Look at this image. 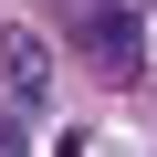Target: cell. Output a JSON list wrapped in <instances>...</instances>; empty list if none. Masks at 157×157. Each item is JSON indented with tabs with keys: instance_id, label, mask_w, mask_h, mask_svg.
Listing matches in <instances>:
<instances>
[{
	"instance_id": "obj_1",
	"label": "cell",
	"mask_w": 157,
	"mask_h": 157,
	"mask_svg": "<svg viewBox=\"0 0 157 157\" xmlns=\"http://www.w3.org/2000/svg\"><path fill=\"white\" fill-rule=\"evenodd\" d=\"M73 42L94 52V73H105V84H147V32H136V11H126V0H94Z\"/></svg>"
},
{
	"instance_id": "obj_2",
	"label": "cell",
	"mask_w": 157,
	"mask_h": 157,
	"mask_svg": "<svg viewBox=\"0 0 157 157\" xmlns=\"http://www.w3.org/2000/svg\"><path fill=\"white\" fill-rule=\"evenodd\" d=\"M0 94L11 105H42L52 94V42L42 32H0Z\"/></svg>"
},
{
	"instance_id": "obj_3",
	"label": "cell",
	"mask_w": 157,
	"mask_h": 157,
	"mask_svg": "<svg viewBox=\"0 0 157 157\" xmlns=\"http://www.w3.org/2000/svg\"><path fill=\"white\" fill-rule=\"evenodd\" d=\"M0 157H21V136H11V126H0Z\"/></svg>"
}]
</instances>
